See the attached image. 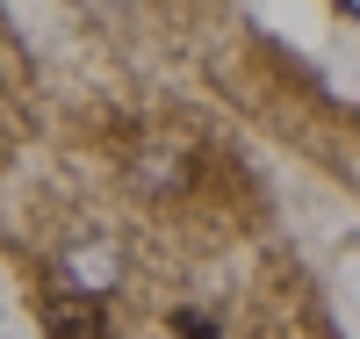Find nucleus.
<instances>
[{"label":"nucleus","instance_id":"f257e3e1","mask_svg":"<svg viewBox=\"0 0 360 339\" xmlns=\"http://www.w3.org/2000/svg\"><path fill=\"white\" fill-rule=\"evenodd\" d=\"M51 325H58V339H101V303H86V296H58L51 303Z\"/></svg>","mask_w":360,"mask_h":339},{"label":"nucleus","instance_id":"f03ea898","mask_svg":"<svg viewBox=\"0 0 360 339\" xmlns=\"http://www.w3.org/2000/svg\"><path fill=\"white\" fill-rule=\"evenodd\" d=\"M173 325H180V339H224V332H217V318H209V311H180Z\"/></svg>","mask_w":360,"mask_h":339}]
</instances>
